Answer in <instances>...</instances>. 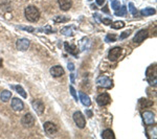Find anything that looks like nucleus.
<instances>
[{
  "mask_svg": "<svg viewBox=\"0 0 157 139\" xmlns=\"http://www.w3.org/2000/svg\"><path fill=\"white\" fill-rule=\"evenodd\" d=\"M128 6H129V11H130V13L135 16L136 14H137V11H136V8H135V6H134V4L132 2H129Z\"/></svg>",
  "mask_w": 157,
  "mask_h": 139,
  "instance_id": "nucleus-27",
  "label": "nucleus"
},
{
  "mask_svg": "<svg viewBox=\"0 0 157 139\" xmlns=\"http://www.w3.org/2000/svg\"><path fill=\"white\" fill-rule=\"evenodd\" d=\"M86 114H87V116H88V117H92V112L91 111H86Z\"/></svg>",
  "mask_w": 157,
  "mask_h": 139,
  "instance_id": "nucleus-34",
  "label": "nucleus"
},
{
  "mask_svg": "<svg viewBox=\"0 0 157 139\" xmlns=\"http://www.w3.org/2000/svg\"><path fill=\"white\" fill-rule=\"evenodd\" d=\"M148 36H149L148 30H147V29H141V30H139V32L136 33V35L134 36L133 41L135 43H141L144 39L148 38Z\"/></svg>",
  "mask_w": 157,
  "mask_h": 139,
  "instance_id": "nucleus-6",
  "label": "nucleus"
},
{
  "mask_svg": "<svg viewBox=\"0 0 157 139\" xmlns=\"http://www.w3.org/2000/svg\"><path fill=\"white\" fill-rule=\"evenodd\" d=\"M97 85H99L101 87H104V88H108L110 89L111 87H112V81L108 77V76H105V75H101L99 76L97 79Z\"/></svg>",
  "mask_w": 157,
  "mask_h": 139,
  "instance_id": "nucleus-3",
  "label": "nucleus"
},
{
  "mask_svg": "<svg viewBox=\"0 0 157 139\" xmlns=\"http://www.w3.org/2000/svg\"><path fill=\"white\" fill-rule=\"evenodd\" d=\"M126 14H127V8L126 6H122L117 10V11H115V16H118V17H122V16H125Z\"/></svg>",
  "mask_w": 157,
  "mask_h": 139,
  "instance_id": "nucleus-23",
  "label": "nucleus"
},
{
  "mask_svg": "<svg viewBox=\"0 0 157 139\" xmlns=\"http://www.w3.org/2000/svg\"><path fill=\"white\" fill-rule=\"evenodd\" d=\"M141 15L142 16H152V15H155L156 14V10L152 8H147L144 10H141Z\"/></svg>",
  "mask_w": 157,
  "mask_h": 139,
  "instance_id": "nucleus-20",
  "label": "nucleus"
},
{
  "mask_svg": "<svg viewBox=\"0 0 157 139\" xmlns=\"http://www.w3.org/2000/svg\"><path fill=\"white\" fill-rule=\"evenodd\" d=\"M120 53H122V48L120 47H113L110 49L109 51V60L110 61H117L120 57Z\"/></svg>",
  "mask_w": 157,
  "mask_h": 139,
  "instance_id": "nucleus-7",
  "label": "nucleus"
},
{
  "mask_svg": "<svg viewBox=\"0 0 157 139\" xmlns=\"http://www.w3.org/2000/svg\"><path fill=\"white\" fill-rule=\"evenodd\" d=\"M10 97H12V92L8 91V90H4V91H2V93L0 94V98L4 102H8V100H10Z\"/></svg>",
  "mask_w": 157,
  "mask_h": 139,
  "instance_id": "nucleus-19",
  "label": "nucleus"
},
{
  "mask_svg": "<svg viewBox=\"0 0 157 139\" xmlns=\"http://www.w3.org/2000/svg\"><path fill=\"white\" fill-rule=\"evenodd\" d=\"M58 2H59L60 8L64 12L68 11L71 8V6H72V1L71 0H58Z\"/></svg>",
  "mask_w": 157,
  "mask_h": 139,
  "instance_id": "nucleus-15",
  "label": "nucleus"
},
{
  "mask_svg": "<svg viewBox=\"0 0 157 139\" xmlns=\"http://www.w3.org/2000/svg\"><path fill=\"white\" fill-rule=\"evenodd\" d=\"M111 8H112L114 11H117L118 8H120V2L118 0H113L112 2H111Z\"/></svg>",
  "mask_w": 157,
  "mask_h": 139,
  "instance_id": "nucleus-26",
  "label": "nucleus"
},
{
  "mask_svg": "<svg viewBox=\"0 0 157 139\" xmlns=\"http://www.w3.org/2000/svg\"><path fill=\"white\" fill-rule=\"evenodd\" d=\"M117 40V36L113 34H108L106 37H105V41L107 43H111V42H115Z\"/></svg>",
  "mask_w": 157,
  "mask_h": 139,
  "instance_id": "nucleus-22",
  "label": "nucleus"
},
{
  "mask_svg": "<svg viewBox=\"0 0 157 139\" xmlns=\"http://www.w3.org/2000/svg\"><path fill=\"white\" fill-rule=\"evenodd\" d=\"M111 27L114 29H119V28H124L125 27V22L124 21H115L113 23L110 24Z\"/></svg>",
  "mask_w": 157,
  "mask_h": 139,
  "instance_id": "nucleus-21",
  "label": "nucleus"
},
{
  "mask_svg": "<svg viewBox=\"0 0 157 139\" xmlns=\"http://www.w3.org/2000/svg\"><path fill=\"white\" fill-rule=\"evenodd\" d=\"M62 32L63 35H65V36H67V37H69V36H72V32H71V27L69 26H66L64 27V28L61 30Z\"/></svg>",
  "mask_w": 157,
  "mask_h": 139,
  "instance_id": "nucleus-25",
  "label": "nucleus"
},
{
  "mask_svg": "<svg viewBox=\"0 0 157 139\" xmlns=\"http://www.w3.org/2000/svg\"><path fill=\"white\" fill-rule=\"evenodd\" d=\"M73 120L76 123V126L80 129H84L86 126V120H85V117L82 114L80 111H76L74 114H73Z\"/></svg>",
  "mask_w": 157,
  "mask_h": 139,
  "instance_id": "nucleus-2",
  "label": "nucleus"
},
{
  "mask_svg": "<svg viewBox=\"0 0 157 139\" xmlns=\"http://www.w3.org/2000/svg\"><path fill=\"white\" fill-rule=\"evenodd\" d=\"M102 137L104 139H114L115 135H114V133L112 132V130L107 129V130H105V131L102 133Z\"/></svg>",
  "mask_w": 157,
  "mask_h": 139,
  "instance_id": "nucleus-18",
  "label": "nucleus"
},
{
  "mask_svg": "<svg viewBox=\"0 0 157 139\" xmlns=\"http://www.w3.org/2000/svg\"><path fill=\"white\" fill-rule=\"evenodd\" d=\"M24 14H25V18L31 22H36L39 20L40 18V12L39 10L34 6H29L25 8L24 11Z\"/></svg>",
  "mask_w": 157,
  "mask_h": 139,
  "instance_id": "nucleus-1",
  "label": "nucleus"
},
{
  "mask_svg": "<svg viewBox=\"0 0 157 139\" xmlns=\"http://www.w3.org/2000/svg\"><path fill=\"white\" fill-rule=\"evenodd\" d=\"M21 123H22V126L25 127V128H31V127L34 126L35 117L31 115V113H27V114H25V115L22 117V119H21Z\"/></svg>",
  "mask_w": 157,
  "mask_h": 139,
  "instance_id": "nucleus-4",
  "label": "nucleus"
},
{
  "mask_svg": "<svg viewBox=\"0 0 157 139\" xmlns=\"http://www.w3.org/2000/svg\"><path fill=\"white\" fill-rule=\"evenodd\" d=\"M64 47H65V49H66L67 53H69L70 55H74V57H78V49L76 45H69L68 44V42H65L64 43Z\"/></svg>",
  "mask_w": 157,
  "mask_h": 139,
  "instance_id": "nucleus-14",
  "label": "nucleus"
},
{
  "mask_svg": "<svg viewBox=\"0 0 157 139\" xmlns=\"http://www.w3.org/2000/svg\"><path fill=\"white\" fill-rule=\"evenodd\" d=\"M70 79H71V83H74V76H73V74L70 75Z\"/></svg>",
  "mask_w": 157,
  "mask_h": 139,
  "instance_id": "nucleus-36",
  "label": "nucleus"
},
{
  "mask_svg": "<svg viewBox=\"0 0 157 139\" xmlns=\"http://www.w3.org/2000/svg\"><path fill=\"white\" fill-rule=\"evenodd\" d=\"M111 102V97L108 93H102V94H99V96L97 97V102L99 106H106L108 104H110Z\"/></svg>",
  "mask_w": 157,
  "mask_h": 139,
  "instance_id": "nucleus-5",
  "label": "nucleus"
},
{
  "mask_svg": "<svg viewBox=\"0 0 157 139\" xmlns=\"http://www.w3.org/2000/svg\"><path fill=\"white\" fill-rule=\"evenodd\" d=\"M142 117H144V120L146 122V124H153L155 121V114L151 111H144L142 113Z\"/></svg>",
  "mask_w": 157,
  "mask_h": 139,
  "instance_id": "nucleus-9",
  "label": "nucleus"
},
{
  "mask_svg": "<svg viewBox=\"0 0 157 139\" xmlns=\"http://www.w3.org/2000/svg\"><path fill=\"white\" fill-rule=\"evenodd\" d=\"M12 108H13V110L19 112V111L23 110L24 104H23V102H22L21 100L17 98V97H14L13 100H12Z\"/></svg>",
  "mask_w": 157,
  "mask_h": 139,
  "instance_id": "nucleus-10",
  "label": "nucleus"
},
{
  "mask_svg": "<svg viewBox=\"0 0 157 139\" xmlns=\"http://www.w3.org/2000/svg\"><path fill=\"white\" fill-rule=\"evenodd\" d=\"M33 108H34V110L36 111L39 115H42V113L44 112V109H45L44 104L39 100H34V102H33Z\"/></svg>",
  "mask_w": 157,
  "mask_h": 139,
  "instance_id": "nucleus-12",
  "label": "nucleus"
},
{
  "mask_svg": "<svg viewBox=\"0 0 157 139\" xmlns=\"http://www.w3.org/2000/svg\"><path fill=\"white\" fill-rule=\"evenodd\" d=\"M68 69H69L70 71H73L74 70V65H73L72 63H69L68 64Z\"/></svg>",
  "mask_w": 157,
  "mask_h": 139,
  "instance_id": "nucleus-32",
  "label": "nucleus"
},
{
  "mask_svg": "<svg viewBox=\"0 0 157 139\" xmlns=\"http://www.w3.org/2000/svg\"><path fill=\"white\" fill-rule=\"evenodd\" d=\"M19 29H23V30H25V32H28V33H33L35 30L34 27L31 26H24V25H20V26H17Z\"/></svg>",
  "mask_w": 157,
  "mask_h": 139,
  "instance_id": "nucleus-28",
  "label": "nucleus"
},
{
  "mask_svg": "<svg viewBox=\"0 0 157 139\" xmlns=\"http://www.w3.org/2000/svg\"><path fill=\"white\" fill-rule=\"evenodd\" d=\"M80 100H81L82 104L84 106H86V107H89L91 105V100H90L89 96L87 94H85V93H83V92H80Z\"/></svg>",
  "mask_w": 157,
  "mask_h": 139,
  "instance_id": "nucleus-16",
  "label": "nucleus"
},
{
  "mask_svg": "<svg viewBox=\"0 0 157 139\" xmlns=\"http://www.w3.org/2000/svg\"><path fill=\"white\" fill-rule=\"evenodd\" d=\"M103 12H105V13H109V11H108V6H105L104 8H103Z\"/></svg>",
  "mask_w": 157,
  "mask_h": 139,
  "instance_id": "nucleus-35",
  "label": "nucleus"
},
{
  "mask_svg": "<svg viewBox=\"0 0 157 139\" xmlns=\"http://www.w3.org/2000/svg\"><path fill=\"white\" fill-rule=\"evenodd\" d=\"M69 20L68 17H64V16H58V17H55L53 18V21L56 23H63V22H67Z\"/></svg>",
  "mask_w": 157,
  "mask_h": 139,
  "instance_id": "nucleus-24",
  "label": "nucleus"
},
{
  "mask_svg": "<svg viewBox=\"0 0 157 139\" xmlns=\"http://www.w3.org/2000/svg\"><path fill=\"white\" fill-rule=\"evenodd\" d=\"M102 22L105 24V25H110L112 21H111V19H109V18H104L102 20Z\"/></svg>",
  "mask_w": 157,
  "mask_h": 139,
  "instance_id": "nucleus-31",
  "label": "nucleus"
},
{
  "mask_svg": "<svg viewBox=\"0 0 157 139\" xmlns=\"http://www.w3.org/2000/svg\"><path fill=\"white\" fill-rule=\"evenodd\" d=\"M95 1H97V6H103L105 3V0H95Z\"/></svg>",
  "mask_w": 157,
  "mask_h": 139,
  "instance_id": "nucleus-33",
  "label": "nucleus"
},
{
  "mask_svg": "<svg viewBox=\"0 0 157 139\" xmlns=\"http://www.w3.org/2000/svg\"><path fill=\"white\" fill-rule=\"evenodd\" d=\"M29 44H31V43H29V40L27 39H19L18 41H17V43H16L17 48H18L19 50H22V51L28 49Z\"/></svg>",
  "mask_w": 157,
  "mask_h": 139,
  "instance_id": "nucleus-11",
  "label": "nucleus"
},
{
  "mask_svg": "<svg viewBox=\"0 0 157 139\" xmlns=\"http://www.w3.org/2000/svg\"><path fill=\"white\" fill-rule=\"evenodd\" d=\"M131 35V30H127V32H124V33H122V35L119 36V39L120 40H124V39H126L127 37H129Z\"/></svg>",
  "mask_w": 157,
  "mask_h": 139,
  "instance_id": "nucleus-30",
  "label": "nucleus"
},
{
  "mask_svg": "<svg viewBox=\"0 0 157 139\" xmlns=\"http://www.w3.org/2000/svg\"><path fill=\"white\" fill-rule=\"evenodd\" d=\"M89 1H91V0H89Z\"/></svg>",
  "mask_w": 157,
  "mask_h": 139,
  "instance_id": "nucleus-37",
  "label": "nucleus"
},
{
  "mask_svg": "<svg viewBox=\"0 0 157 139\" xmlns=\"http://www.w3.org/2000/svg\"><path fill=\"white\" fill-rule=\"evenodd\" d=\"M44 130L46 132V134H48V135H55L58 131V128L55 123H52L51 121H46L44 123Z\"/></svg>",
  "mask_w": 157,
  "mask_h": 139,
  "instance_id": "nucleus-8",
  "label": "nucleus"
},
{
  "mask_svg": "<svg viewBox=\"0 0 157 139\" xmlns=\"http://www.w3.org/2000/svg\"><path fill=\"white\" fill-rule=\"evenodd\" d=\"M69 89H70V93H71V95L73 96V98H74V100H76V102H78V95H76V89H74L72 86L69 87Z\"/></svg>",
  "mask_w": 157,
  "mask_h": 139,
  "instance_id": "nucleus-29",
  "label": "nucleus"
},
{
  "mask_svg": "<svg viewBox=\"0 0 157 139\" xmlns=\"http://www.w3.org/2000/svg\"><path fill=\"white\" fill-rule=\"evenodd\" d=\"M50 74L53 77H59V76L64 74V69L61 66H53V67L50 68Z\"/></svg>",
  "mask_w": 157,
  "mask_h": 139,
  "instance_id": "nucleus-13",
  "label": "nucleus"
},
{
  "mask_svg": "<svg viewBox=\"0 0 157 139\" xmlns=\"http://www.w3.org/2000/svg\"><path fill=\"white\" fill-rule=\"evenodd\" d=\"M10 88L15 89V91L18 92L19 94H20L22 97H24V98H26V97H27V94H26L25 90H24L21 86H19V85H12V86H10Z\"/></svg>",
  "mask_w": 157,
  "mask_h": 139,
  "instance_id": "nucleus-17",
  "label": "nucleus"
}]
</instances>
